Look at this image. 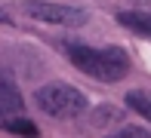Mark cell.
<instances>
[{
	"label": "cell",
	"instance_id": "4",
	"mask_svg": "<svg viewBox=\"0 0 151 138\" xmlns=\"http://www.w3.org/2000/svg\"><path fill=\"white\" fill-rule=\"evenodd\" d=\"M117 25L129 28L133 34L151 37V12H142V9H127V12H117Z\"/></svg>",
	"mask_w": 151,
	"mask_h": 138
},
{
	"label": "cell",
	"instance_id": "2",
	"mask_svg": "<svg viewBox=\"0 0 151 138\" xmlns=\"http://www.w3.org/2000/svg\"><path fill=\"white\" fill-rule=\"evenodd\" d=\"M34 101L43 110L46 117H56V120H74L86 110V95L77 86H68V83H46L34 92Z\"/></svg>",
	"mask_w": 151,
	"mask_h": 138
},
{
	"label": "cell",
	"instance_id": "8",
	"mask_svg": "<svg viewBox=\"0 0 151 138\" xmlns=\"http://www.w3.org/2000/svg\"><path fill=\"white\" fill-rule=\"evenodd\" d=\"M108 138H151V132L142 129V126H123L120 132H114V135H108Z\"/></svg>",
	"mask_w": 151,
	"mask_h": 138
},
{
	"label": "cell",
	"instance_id": "5",
	"mask_svg": "<svg viewBox=\"0 0 151 138\" xmlns=\"http://www.w3.org/2000/svg\"><path fill=\"white\" fill-rule=\"evenodd\" d=\"M3 126H6V132H12L19 138H37L40 135V129L34 126V120H28V117H6Z\"/></svg>",
	"mask_w": 151,
	"mask_h": 138
},
{
	"label": "cell",
	"instance_id": "6",
	"mask_svg": "<svg viewBox=\"0 0 151 138\" xmlns=\"http://www.w3.org/2000/svg\"><path fill=\"white\" fill-rule=\"evenodd\" d=\"M0 92H3V101H0V110H3V117H9L12 110L22 107V95L16 92V86H12L9 77H3V83H0Z\"/></svg>",
	"mask_w": 151,
	"mask_h": 138
},
{
	"label": "cell",
	"instance_id": "1",
	"mask_svg": "<svg viewBox=\"0 0 151 138\" xmlns=\"http://www.w3.org/2000/svg\"><path fill=\"white\" fill-rule=\"evenodd\" d=\"M65 58L77 71H83L86 77H93L99 83H117L129 71V55L120 46L96 49V46H86V43H65Z\"/></svg>",
	"mask_w": 151,
	"mask_h": 138
},
{
	"label": "cell",
	"instance_id": "3",
	"mask_svg": "<svg viewBox=\"0 0 151 138\" xmlns=\"http://www.w3.org/2000/svg\"><path fill=\"white\" fill-rule=\"evenodd\" d=\"M22 12L34 22H43V25H83L86 22V12L80 6H65V3H46V0H25Z\"/></svg>",
	"mask_w": 151,
	"mask_h": 138
},
{
	"label": "cell",
	"instance_id": "7",
	"mask_svg": "<svg viewBox=\"0 0 151 138\" xmlns=\"http://www.w3.org/2000/svg\"><path fill=\"white\" fill-rule=\"evenodd\" d=\"M127 107L136 110L145 123H151V95L148 92H127Z\"/></svg>",
	"mask_w": 151,
	"mask_h": 138
}]
</instances>
